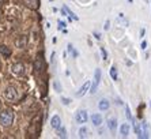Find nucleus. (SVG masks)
<instances>
[{"label":"nucleus","mask_w":151,"mask_h":139,"mask_svg":"<svg viewBox=\"0 0 151 139\" xmlns=\"http://www.w3.org/2000/svg\"><path fill=\"white\" fill-rule=\"evenodd\" d=\"M128 134H129V124H121V127H120V135L123 136V138H127L128 136Z\"/></svg>","instance_id":"14"},{"label":"nucleus","mask_w":151,"mask_h":139,"mask_svg":"<svg viewBox=\"0 0 151 139\" xmlns=\"http://www.w3.org/2000/svg\"><path fill=\"white\" fill-rule=\"evenodd\" d=\"M56 131H57V136H59V138H67V131H66L64 127H60V128L56 130Z\"/></svg>","instance_id":"19"},{"label":"nucleus","mask_w":151,"mask_h":139,"mask_svg":"<svg viewBox=\"0 0 151 139\" xmlns=\"http://www.w3.org/2000/svg\"><path fill=\"white\" fill-rule=\"evenodd\" d=\"M87 136H89V130L86 127H82L79 130V138H87Z\"/></svg>","instance_id":"18"},{"label":"nucleus","mask_w":151,"mask_h":139,"mask_svg":"<svg viewBox=\"0 0 151 139\" xmlns=\"http://www.w3.org/2000/svg\"><path fill=\"white\" fill-rule=\"evenodd\" d=\"M33 67H34L36 72H39V71L44 68V61H42V59H41V53L37 56V59H36L34 64H33Z\"/></svg>","instance_id":"6"},{"label":"nucleus","mask_w":151,"mask_h":139,"mask_svg":"<svg viewBox=\"0 0 151 139\" xmlns=\"http://www.w3.org/2000/svg\"><path fill=\"white\" fill-rule=\"evenodd\" d=\"M87 119H89V116H87V111L82 109V111H79V112L76 113V121L79 123V124H83V123H86Z\"/></svg>","instance_id":"3"},{"label":"nucleus","mask_w":151,"mask_h":139,"mask_svg":"<svg viewBox=\"0 0 151 139\" xmlns=\"http://www.w3.org/2000/svg\"><path fill=\"white\" fill-rule=\"evenodd\" d=\"M99 82H101V70L97 68V70H95V72H94V80H93V85L90 86V93H91V94H94L95 92H97Z\"/></svg>","instance_id":"2"},{"label":"nucleus","mask_w":151,"mask_h":139,"mask_svg":"<svg viewBox=\"0 0 151 139\" xmlns=\"http://www.w3.org/2000/svg\"><path fill=\"white\" fill-rule=\"evenodd\" d=\"M101 53H102V59L108 60V53H106V49L105 48H101Z\"/></svg>","instance_id":"24"},{"label":"nucleus","mask_w":151,"mask_h":139,"mask_svg":"<svg viewBox=\"0 0 151 139\" xmlns=\"http://www.w3.org/2000/svg\"><path fill=\"white\" fill-rule=\"evenodd\" d=\"M14 121V113L10 109H6L0 113V124L3 127H10Z\"/></svg>","instance_id":"1"},{"label":"nucleus","mask_w":151,"mask_h":139,"mask_svg":"<svg viewBox=\"0 0 151 139\" xmlns=\"http://www.w3.org/2000/svg\"><path fill=\"white\" fill-rule=\"evenodd\" d=\"M125 116H127V119H128V120L132 121L133 117H132V114H131V109H129V106H128V105L125 106Z\"/></svg>","instance_id":"22"},{"label":"nucleus","mask_w":151,"mask_h":139,"mask_svg":"<svg viewBox=\"0 0 151 139\" xmlns=\"http://www.w3.org/2000/svg\"><path fill=\"white\" fill-rule=\"evenodd\" d=\"M61 102L64 104V105H68V104L71 102V100H69V98H66V97H63V98H61Z\"/></svg>","instance_id":"25"},{"label":"nucleus","mask_w":151,"mask_h":139,"mask_svg":"<svg viewBox=\"0 0 151 139\" xmlns=\"http://www.w3.org/2000/svg\"><path fill=\"white\" fill-rule=\"evenodd\" d=\"M90 86H91V82L90 80H87V82H84V83H83V86L80 87V89H79V92L76 93V97H83L87 92H89V90H90Z\"/></svg>","instance_id":"4"},{"label":"nucleus","mask_w":151,"mask_h":139,"mask_svg":"<svg viewBox=\"0 0 151 139\" xmlns=\"http://www.w3.org/2000/svg\"><path fill=\"white\" fill-rule=\"evenodd\" d=\"M91 121H93V124L95 127H99L102 124V116L99 113H94L93 116H91Z\"/></svg>","instance_id":"12"},{"label":"nucleus","mask_w":151,"mask_h":139,"mask_svg":"<svg viewBox=\"0 0 151 139\" xmlns=\"http://www.w3.org/2000/svg\"><path fill=\"white\" fill-rule=\"evenodd\" d=\"M0 53L6 57H8V56H11V49L6 45H0Z\"/></svg>","instance_id":"16"},{"label":"nucleus","mask_w":151,"mask_h":139,"mask_svg":"<svg viewBox=\"0 0 151 139\" xmlns=\"http://www.w3.org/2000/svg\"><path fill=\"white\" fill-rule=\"evenodd\" d=\"M26 44H27V38H26L25 36H22V37H19V38L17 40V46H18V48H25Z\"/></svg>","instance_id":"17"},{"label":"nucleus","mask_w":151,"mask_h":139,"mask_svg":"<svg viewBox=\"0 0 151 139\" xmlns=\"http://www.w3.org/2000/svg\"><path fill=\"white\" fill-rule=\"evenodd\" d=\"M53 87L56 89V92H59V93L61 92V86H60V83H59L57 80H54V83H53Z\"/></svg>","instance_id":"23"},{"label":"nucleus","mask_w":151,"mask_h":139,"mask_svg":"<svg viewBox=\"0 0 151 139\" xmlns=\"http://www.w3.org/2000/svg\"><path fill=\"white\" fill-rule=\"evenodd\" d=\"M150 138V126H148V123H142V136L140 139H147Z\"/></svg>","instance_id":"5"},{"label":"nucleus","mask_w":151,"mask_h":139,"mask_svg":"<svg viewBox=\"0 0 151 139\" xmlns=\"http://www.w3.org/2000/svg\"><path fill=\"white\" fill-rule=\"evenodd\" d=\"M94 37L97 38V40H101V34H99V33H94Z\"/></svg>","instance_id":"29"},{"label":"nucleus","mask_w":151,"mask_h":139,"mask_svg":"<svg viewBox=\"0 0 151 139\" xmlns=\"http://www.w3.org/2000/svg\"><path fill=\"white\" fill-rule=\"evenodd\" d=\"M109 106H110V102L108 101V100H101L99 101V104H98V108H99V111H108L109 109Z\"/></svg>","instance_id":"15"},{"label":"nucleus","mask_w":151,"mask_h":139,"mask_svg":"<svg viewBox=\"0 0 151 139\" xmlns=\"http://www.w3.org/2000/svg\"><path fill=\"white\" fill-rule=\"evenodd\" d=\"M150 105H151V104H150Z\"/></svg>","instance_id":"32"},{"label":"nucleus","mask_w":151,"mask_h":139,"mask_svg":"<svg viewBox=\"0 0 151 139\" xmlns=\"http://www.w3.org/2000/svg\"><path fill=\"white\" fill-rule=\"evenodd\" d=\"M26 7L31 8V10H38L39 7V0H23Z\"/></svg>","instance_id":"7"},{"label":"nucleus","mask_w":151,"mask_h":139,"mask_svg":"<svg viewBox=\"0 0 151 139\" xmlns=\"http://www.w3.org/2000/svg\"><path fill=\"white\" fill-rule=\"evenodd\" d=\"M11 70H12L14 74H17V75H22V74L25 72V65H23L22 63H17V64L12 65Z\"/></svg>","instance_id":"8"},{"label":"nucleus","mask_w":151,"mask_h":139,"mask_svg":"<svg viewBox=\"0 0 151 139\" xmlns=\"http://www.w3.org/2000/svg\"><path fill=\"white\" fill-rule=\"evenodd\" d=\"M142 49H146V46H147V42H146V41H142Z\"/></svg>","instance_id":"28"},{"label":"nucleus","mask_w":151,"mask_h":139,"mask_svg":"<svg viewBox=\"0 0 151 139\" xmlns=\"http://www.w3.org/2000/svg\"><path fill=\"white\" fill-rule=\"evenodd\" d=\"M63 29H66V23L63 21H59V30H63Z\"/></svg>","instance_id":"26"},{"label":"nucleus","mask_w":151,"mask_h":139,"mask_svg":"<svg viewBox=\"0 0 151 139\" xmlns=\"http://www.w3.org/2000/svg\"><path fill=\"white\" fill-rule=\"evenodd\" d=\"M109 27H110V22H109V21H106V22H105L104 29H105V30H109Z\"/></svg>","instance_id":"27"},{"label":"nucleus","mask_w":151,"mask_h":139,"mask_svg":"<svg viewBox=\"0 0 151 139\" xmlns=\"http://www.w3.org/2000/svg\"><path fill=\"white\" fill-rule=\"evenodd\" d=\"M51 126H52V128H54V130H59V128L61 127V120H60V116L54 114V116L51 119Z\"/></svg>","instance_id":"10"},{"label":"nucleus","mask_w":151,"mask_h":139,"mask_svg":"<svg viewBox=\"0 0 151 139\" xmlns=\"http://www.w3.org/2000/svg\"><path fill=\"white\" fill-rule=\"evenodd\" d=\"M67 48H68V52H69V53H72V56L75 57V59H76V57L79 56V53H78V51H75V49H74V46H72V44H68V46H67Z\"/></svg>","instance_id":"20"},{"label":"nucleus","mask_w":151,"mask_h":139,"mask_svg":"<svg viewBox=\"0 0 151 139\" xmlns=\"http://www.w3.org/2000/svg\"><path fill=\"white\" fill-rule=\"evenodd\" d=\"M128 2H129V3H132V0H128Z\"/></svg>","instance_id":"31"},{"label":"nucleus","mask_w":151,"mask_h":139,"mask_svg":"<svg viewBox=\"0 0 151 139\" xmlns=\"http://www.w3.org/2000/svg\"><path fill=\"white\" fill-rule=\"evenodd\" d=\"M110 76H112L113 80H117V79H118V76H117V68L114 67V65L110 68Z\"/></svg>","instance_id":"21"},{"label":"nucleus","mask_w":151,"mask_h":139,"mask_svg":"<svg viewBox=\"0 0 151 139\" xmlns=\"http://www.w3.org/2000/svg\"><path fill=\"white\" fill-rule=\"evenodd\" d=\"M6 98L7 100H15L17 98V90H15V87H7L6 90Z\"/></svg>","instance_id":"9"},{"label":"nucleus","mask_w":151,"mask_h":139,"mask_svg":"<svg viewBox=\"0 0 151 139\" xmlns=\"http://www.w3.org/2000/svg\"><path fill=\"white\" fill-rule=\"evenodd\" d=\"M108 127H109V130H110V132L114 134L116 130H117V120H116V119H109V120H108Z\"/></svg>","instance_id":"13"},{"label":"nucleus","mask_w":151,"mask_h":139,"mask_svg":"<svg viewBox=\"0 0 151 139\" xmlns=\"http://www.w3.org/2000/svg\"><path fill=\"white\" fill-rule=\"evenodd\" d=\"M61 12H63V14H64V15H68V16H69V18H72L74 21H79V18H78V15H75V14H74L72 11H71V10H69V8L67 7V6H64V7H63V8H61Z\"/></svg>","instance_id":"11"},{"label":"nucleus","mask_w":151,"mask_h":139,"mask_svg":"<svg viewBox=\"0 0 151 139\" xmlns=\"http://www.w3.org/2000/svg\"><path fill=\"white\" fill-rule=\"evenodd\" d=\"M144 36V29H142V31H140V37H143Z\"/></svg>","instance_id":"30"}]
</instances>
